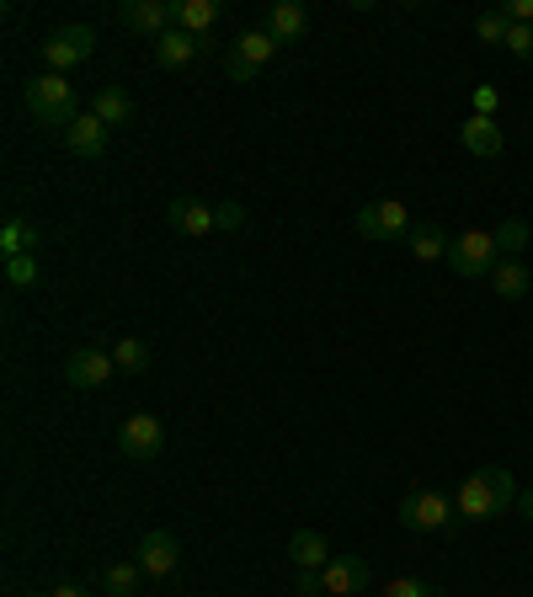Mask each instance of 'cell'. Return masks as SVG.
<instances>
[{"instance_id": "1", "label": "cell", "mask_w": 533, "mask_h": 597, "mask_svg": "<svg viewBox=\"0 0 533 597\" xmlns=\"http://www.w3.org/2000/svg\"><path fill=\"white\" fill-rule=\"evenodd\" d=\"M512 501H518V486H512V475H507L501 464H485V470H475V475L459 486L453 507H459V517H470V523H485V517L507 512Z\"/></svg>"}, {"instance_id": "2", "label": "cell", "mask_w": 533, "mask_h": 597, "mask_svg": "<svg viewBox=\"0 0 533 597\" xmlns=\"http://www.w3.org/2000/svg\"><path fill=\"white\" fill-rule=\"evenodd\" d=\"M27 112L38 118V123H49V129H70L75 118H81V107H75V86H70V75H38L33 86H27Z\"/></svg>"}, {"instance_id": "3", "label": "cell", "mask_w": 533, "mask_h": 597, "mask_svg": "<svg viewBox=\"0 0 533 597\" xmlns=\"http://www.w3.org/2000/svg\"><path fill=\"white\" fill-rule=\"evenodd\" d=\"M501 261V246H496V230H464L453 246H448V267L459 278H490Z\"/></svg>"}, {"instance_id": "4", "label": "cell", "mask_w": 533, "mask_h": 597, "mask_svg": "<svg viewBox=\"0 0 533 597\" xmlns=\"http://www.w3.org/2000/svg\"><path fill=\"white\" fill-rule=\"evenodd\" d=\"M453 517H459L453 497H443V491H433V486L400 497V523H405L411 534H437V528H448Z\"/></svg>"}, {"instance_id": "5", "label": "cell", "mask_w": 533, "mask_h": 597, "mask_svg": "<svg viewBox=\"0 0 533 597\" xmlns=\"http://www.w3.org/2000/svg\"><path fill=\"white\" fill-rule=\"evenodd\" d=\"M358 235L363 241H405L411 235V208L400 198H379L358 208Z\"/></svg>"}, {"instance_id": "6", "label": "cell", "mask_w": 533, "mask_h": 597, "mask_svg": "<svg viewBox=\"0 0 533 597\" xmlns=\"http://www.w3.org/2000/svg\"><path fill=\"white\" fill-rule=\"evenodd\" d=\"M92 49H97V33L92 27H53L49 38H44V59H49L53 75H64L81 59H92Z\"/></svg>"}, {"instance_id": "7", "label": "cell", "mask_w": 533, "mask_h": 597, "mask_svg": "<svg viewBox=\"0 0 533 597\" xmlns=\"http://www.w3.org/2000/svg\"><path fill=\"white\" fill-rule=\"evenodd\" d=\"M118 448H123L129 459H140V464L160 459V448H166V427H160V416H149V411L129 416V422L118 427Z\"/></svg>"}, {"instance_id": "8", "label": "cell", "mask_w": 533, "mask_h": 597, "mask_svg": "<svg viewBox=\"0 0 533 597\" xmlns=\"http://www.w3.org/2000/svg\"><path fill=\"white\" fill-rule=\"evenodd\" d=\"M320 576H326V597H363L374 587V571L363 555H331V565Z\"/></svg>"}, {"instance_id": "9", "label": "cell", "mask_w": 533, "mask_h": 597, "mask_svg": "<svg viewBox=\"0 0 533 597\" xmlns=\"http://www.w3.org/2000/svg\"><path fill=\"white\" fill-rule=\"evenodd\" d=\"M118 16H123L129 33H145V38H160V33L177 27V5H166V0H123Z\"/></svg>"}, {"instance_id": "10", "label": "cell", "mask_w": 533, "mask_h": 597, "mask_svg": "<svg viewBox=\"0 0 533 597\" xmlns=\"http://www.w3.org/2000/svg\"><path fill=\"white\" fill-rule=\"evenodd\" d=\"M112 352H101V348H75L70 357H64V379L75 385V390H101L107 379H112Z\"/></svg>"}, {"instance_id": "11", "label": "cell", "mask_w": 533, "mask_h": 597, "mask_svg": "<svg viewBox=\"0 0 533 597\" xmlns=\"http://www.w3.org/2000/svg\"><path fill=\"white\" fill-rule=\"evenodd\" d=\"M177 560H182V545H177L171 528H149L145 539H140V571L145 576H171Z\"/></svg>"}, {"instance_id": "12", "label": "cell", "mask_w": 533, "mask_h": 597, "mask_svg": "<svg viewBox=\"0 0 533 597\" xmlns=\"http://www.w3.org/2000/svg\"><path fill=\"white\" fill-rule=\"evenodd\" d=\"M107 134H112V129L101 123L97 112H81V118L64 129V149L81 155V160H101V155H107Z\"/></svg>"}, {"instance_id": "13", "label": "cell", "mask_w": 533, "mask_h": 597, "mask_svg": "<svg viewBox=\"0 0 533 597\" xmlns=\"http://www.w3.org/2000/svg\"><path fill=\"white\" fill-rule=\"evenodd\" d=\"M203 44H208V38H193V33L171 27V33L155 38V64H160V70H187L197 53H203Z\"/></svg>"}, {"instance_id": "14", "label": "cell", "mask_w": 533, "mask_h": 597, "mask_svg": "<svg viewBox=\"0 0 533 597\" xmlns=\"http://www.w3.org/2000/svg\"><path fill=\"white\" fill-rule=\"evenodd\" d=\"M267 33H272V44L283 49V44H299L304 38V27H310V11L299 5V0H278L272 11H267V22H262Z\"/></svg>"}, {"instance_id": "15", "label": "cell", "mask_w": 533, "mask_h": 597, "mask_svg": "<svg viewBox=\"0 0 533 597\" xmlns=\"http://www.w3.org/2000/svg\"><path fill=\"white\" fill-rule=\"evenodd\" d=\"M405 246H411V256L416 261H448V230L443 224H433V219H422V224H411V235H405Z\"/></svg>"}, {"instance_id": "16", "label": "cell", "mask_w": 533, "mask_h": 597, "mask_svg": "<svg viewBox=\"0 0 533 597\" xmlns=\"http://www.w3.org/2000/svg\"><path fill=\"white\" fill-rule=\"evenodd\" d=\"M459 139H464V149H470V155L496 160V155H501V123H496V118H464Z\"/></svg>"}, {"instance_id": "17", "label": "cell", "mask_w": 533, "mask_h": 597, "mask_svg": "<svg viewBox=\"0 0 533 597\" xmlns=\"http://www.w3.org/2000/svg\"><path fill=\"white\" fill-rule=\"evenodd\" d=\"M166 224L182 230V235H208L214 230V208H203L193 198H171L166 203Z\"/></svg>"}, {"instance_id": "18", "label": "cell", "mask_w": 533, "mask_h": 597, "mask_svg": "<svg viewBox=\"0 0 533 597\" xmlns=\"http://www.w3.org/2000/svg\"><path fill=\"white\" fill-rule=\"evenodd\" d=\"M289 560L299 571H326V565H331V545H326L315 528H299L289 539Z\"/></svg>"}, {"instance_id": "19", "label": "cell", "mask_w": 533, "mask_h": 597, "mask_svg": "<svg viewBox=\"0 0 533 597\" xmlns=\"http://www.w3.org/2000/svg\"><path fill=\"white\" fill-rule=\"evenodd\" d=\"M490 289H496V298H523L533 289V272L518 261V256H501L496 272H490Z\"/></svg>"}, {"instance_id": "20", "label": "cell", "mask_w": 533, "mask_h": 597, "mask_svg": "<svg viewBox=\"0 0 533 597\" xmlns=\"http://www.w3.org/2000/svg\"><path fill=\"white\" fill-rule=\"evenodd\" d=\"M214 22H219V0H177V27H182V33L208 38Z\"/></svg>"}, {"instance_id": "21", "label": "cell", "mask_w": 533, "mask_h": 597, "mask_svg": "<svg viewBox=\"0 0 533 597\" xmlns=\"http://www.w3.org/2000/svg\"><path fill=\"white\" fill-rule=\"evenodd\" d=\"M38 251V230L27 224V219H5L0 224V256L11 261V256H33Z\"/></svg>"}, {"instance_id": "22", "label": "cell", "mask_w": 533, "mask_h": 597, "mask_svg": "<svg viewBox=\"0 0 533 597\" xmlns=\"http://www.w3.org/2000/svg\"><path fill=\"white\" fill-rule=\"evenodd\" d=\"M92 112H97V118H101V123H107V129H123V123L134 118V101L123 97L118 86H101V92H97V101H92Z\"/></svg>"}, {"instance_id": "23", "label": "cell", "mask_w": 533, "mask_h": 597, "mask_svg": "<svg viewBox=\"0 0 533 597\" xmlns=\"http://www.w3.org/2000/svg\"><path fill=\"white\" fill-rule=\"evenodd\" d=\"M235 53H241L245 64H256V70H262V64L278 53V44H272V33H267V27H245L241 38H235Z\"/></svg>"}, {"instance_id": "24", "label": "cell", "mask_w": 533, "mask_h": 597, "mask_svg": "<svg viewBox=\"0 0 533 597\" xmlns=\"http://www.w3.org/2000/svg\"><path fill=\"white\" fill-rule=\"evenodd\" d=\"M507 33H512V16H507L501 5H490V11L475 16V38H481V44H507Z\"/></svg>"}, {"instance_id": "25", "label": "cell", "mask_w": 533, "mask_h": 597, "mask_svg": "<svg viewBox=\"0 0 533 597\" xmlns=\"http://www.w3.org/2000/svg\"><path fill=\"white\" fill-rule=\"evenodd\" d=\"M533 241L529 219H501V230H496V246H501V256H523Z\"/></svg>"}, {"instance_id": "26", "label": "cell", "mask_w": 533, "mask_h": 597, "mask_svg": "<svg viewBox=\"0 0 533 597\" xmlns=\"http://www.w3.org/2000/svg\"><path fill=\"white\" fill-rule=\"evenodd\" d=\"M140 576H145V571H140V560H134V565H112V571L101 576V587H107V597H134Z\"/></svg>"}, {"instance_id": "27", "label": "cell", "mask_w": 533, "mask_h": 597, "mask_svg": "<svg viewBox=\"0 0 533 597\" xmlns=\"http://www.w3.org/2000/svg\"><path fill=\"white\" fill-rule=\"evenodd\" d=\"M112 363H118V368H129V374H145V368H149V348H145V342H134V337H123V342L112 348Z\"/></svg>"}, {"instance_id": "28", "label": "cell", "mask_w": 533, "mask_h": 597, "mask_svg": "<svg viewBox=\"0 0 533 597\" xmlns=\"http://www.w3.org/2000/svg\"><path fill=\"white\" fill-rule=\"evenodd\" d=\"M5 283L11 289H33L38 283V256H11L5 261Z\"/></svg>"}, {"instance_id": "29", "label": "cell", "mask_w": 533, "mask_h": 597, "mask_svg": "<svg viewBox=\"0 0 533 597\" xmlns=\"http://www.w3.org/2000/svg\"><path fill=\"white\" fill-rule=\"evenodd\" d=\"M501 49H512L518 59H533V22H512V33H507Z\"/></svg>"}, {"instance_id": "30", "label": "cell", "mask_w": 533, "mask_h": 597, "mask_svg": "<svg viewBox=\"0 0 533 597\" xmlns=\"http://www.w3.org/2000/svg\"><path fill=\"white\" fill-rule=\"evenodd\" d=\"M385 597H433V587L416 576H395V582H385Z\"/></svg>"}, {"instance_id": "31", "label": "cell", "mask_w": 533, "mask_h": 597, "mask_svg": "<svg viewBox=\"0 0 533 597\" xmlns=\"http://www.w3.org/2000/svg\"><path fill=\"white\" fill-rule=\"evenodd\" d=\"M214 230H245L241 203H219V208H214Z\"/></svg>"}, {"instance_id": "32", "label": "cell", "mask_w": 533, "mask_h": 597, "mask_svg": "<svg viewBox=\"0 0 533 597\" xmlns=\"http://www.w3.org/2000/svg\"><path fill=\"white\" fill-rule=\"evenodd\" d=\"M225 75H230V81H235V86H251V81H256V75H262V70H256V64H245L241 53H230V59H225Z\"/></svg>"}, {"instance_id": "33", "label": "cell", "mask_w": 533, "mask_h": 597, "mask_svg": "<svg viewBox=\"0 0 533 597\" xmlns=\"http://www.w3.org/2000/svg\"><path fill=\"white\" fill-rule=\"evenodd\" d=\"M299 597H326V576L320 571H299V587H293Z\"/></svg>"}, {"instance_id": "34", "label": "cell", "mask_w": 533, "mask_h": 597, "mask_svg": "<svg viewBox=\"0 0 533 597\" xmlns=\"http://www.w3.org/2000/svg\"><path fill=\"white\" fill-rule=\"evenodd\" d=\"M496 107H501V97H496V86H481V92H475V118H490Z\"/></svg>"}, {"instance_id": "35", "label": "cell", "mask_w": 533, "mask_h": 597, "mask_svg": "<svg viewBox=\"0 0 533 597\" xmlns=\"http://www.w3.org/2000/svg\"><path fill=\"white\" fill-rule=\"evenodd\" d=\"M501 11H507L512 22H533V0H507Z\"/></svg>"}, {"instance_id": "36", "label": "cell", "mask_w": 533, "mask_h": 597, "mask_svg": "<svg viewBox=\"0 0 533 597\" xmlns=\"http://www.w3.org/2000/svg\"><path fill=\"white\" fill-rule=\"evenodd\" d=\"M518 507H523V517L533 523V491H523V497H518Z\"/></svg>"}, {"instance_id": "37", "label": "cell", "mask_w": 533, "mask_h": 597, "mask_svg": "<svg viewBox=\"0 0 533 597\" xmlns=\"http://www.w3.org/2000/svg\"><path fill=\"white\" fill-rule=\"evenodd\" d=\"M53 597H92V593H86V587H59Z\"/></svg>"}, {"instance_id": "38", "label": "cell", "mask_w": 533, "mask_h": 597, "mask_svg": "<svg viewBox=\"0 0 533 597\" xmlns=\"http://www.w3.org/2000/svg\"><path fill=\"white\" fill-rule=\"evenodd\" d=\"M16 597H53V593H16Z\"/></svg>"}]
</instances>
